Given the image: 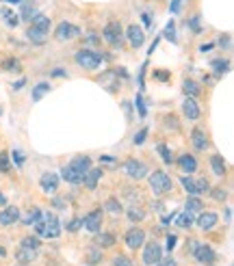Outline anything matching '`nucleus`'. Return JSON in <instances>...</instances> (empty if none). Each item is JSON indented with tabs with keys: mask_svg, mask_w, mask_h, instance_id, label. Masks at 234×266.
<instances>
[{
	"mask_svg": "<svg viewBox=\"0 0 234 266\" xmlns=\"http://www.w3.org/2000/svg\"><path fill=\"white\" fill-rule=\"evenodd\" d=\"M52 76H56V78H63V76H65V71H63L61 67H56L54 71H52Z\"/></svg>",
	"mask_w": 234,
	"mask_h": 266,
	"instance_id": "obj_54",
	"label": "nucleus"
},
{
	"mask_svg": "<svg viewBox=\"0 0 234 266\" xmlns=\"http://www.w3.org/2000/svg\"><path fill=\"white\" fill-rule=\"evenodd\" d=\"M212 69H214V74H217V76L226 74V71H230V61H226V58H217V61H212Z\"/></svg>",
	"mask_w": 234,
	"mask_h": 266,
	"instance_id": "obj_34",
	"label": "nucleus"
},
{
	"mask_svg": "<svg viewBox=\"0 0 234 266\" xmlns=\"http://www.w3.org/2000/svg\"><path fill=\"white\" fill-rule=\"evenodd\" d=\"M22 11H20V15L18 17H22L24 22H30L32 15H35V4H32V0H22Z\"/></svg>",
	"mask_w": 234,
	"mask_h": 266,
	"instance_id": "obj_27",
	"label": "nucleus"
},
{
	"mask_svg": "<svg viewBox=\"0 0 234 266\" xmlns=\"http://www.w3.org/2000/svg\"><path fill=\"white\" fill-rule=\"evenodd\" d=\"M39 245H42V243H39V238H37V236H24V238H22V245H20V247H26V249L37 251V249H39Z\"/></svg>",
	"mask_w": 234,
	"mask_h": 266,
	"instance_id": "obj_39",
	"label": "nucleus"
},
{
	"mask_svg": "<svg viewBox=\"0 0 234 266\" xmlns=\"http://www.w3.org/2000/svg\"><path fill=\"white\" fill-rule=\"evenodd\" d=\"M182 113L188 121H195L202 117V110H200V104L195 102V97H186L184 102H182Z\"/></svg>",
	"mask_w": 234,
	"mask_h": 266,
	"instance_id": "obj_15",
	"label": "nucleus"
},
{
	"mask_svg": "<svg viewBox=\"0 0 234 266\" xmlns=\"http://www.w3.org/2000/svg\"><path fill=\"white\" fill-rule=\"evenodd\" d=\"M0 113H2V110H0Z\"/></svg>",
	"mask_w": 234,
	"mask_h": 266,
	"instance_id": "obj_59",
	"label": "nucleus"
},
{
	"mask_svg": "<svg viewBox=\"0 0 234 266\" xmlns=\"http://www.w3.org/2000/svg\"><path fill=\"white\" fill-rule=\"evenodd\" d=\"M24 84H26V78H22V80H18V82H13L11 89H13V91H20V89L24 87Z\"/></svg>",
	"mask_w": 234,
	"mask_h": 266,
	"instance_id": "obj_50",
	"label": "nucleus"
},
{
	"mask_svg": "<svg viewBox=\"0 0 234 266\" xmlns=\"http://www.w3.org/2000/svg\"><path fill=\"white\" fill-rule=\"evenodd\" d=\"M6 2H13V4H18V2H22V0H6Z\"/></svg>",
	"mask_w": 234,
	"mask_h": 266,
	"instance_id": "obj_58",
	"label": "nucleus"
},
{
	"mask_svg": "<svg viewBox=\"0 0 234 266\" xmlns=\"http://www.w3.org/2000/svg\"><path fill=\"white\" fill-rule=\"evenodd\" d=\"M16 260H18L20 264L26 266V264H30L32 260H35V251H32V249H26V247H20L18 253H16Z\"/></svg>",
	"mask_w": 234,
	"mask_h": 266,
	"instance_id": "obj_28",
	"label": "nucleus"
},
{
	"mask_svg": "<svg viewBox=\"0 0 234 266\" xmlns=\"http://www.w3.org/2000/svg\"><path fill=\"white\" fill-rule=\"evenodd\" d=\"M195 188H198V195H204V193H208L210 191V182H208L206 178H198L195 180Z\"/></svg>",
	"mask_w": 234,
	"mask_h": 266,
	"instance_id": "obj_40",
	"label": "nucleus"
},
{
	"mask_svg": "<svg viewBox=\"0 0 234 266\" xmlns=\"http://www.w3.org/2000/svg\"><path fill=\"white\" fill-rule=\"evenodd\" d=\"M178 167L182 169L184 173H195V169H198V160H195V156L191 154H180L178 156Z\"/></svg>",
	"mask_w": 234,
	"mask_h": 266,
	"instance_id": "obj_20",
	"label": "nucleus"
},
{
	"mask_svg": "<svg viewBox=\"0 0 234 266\" xmlns=\"http://www.w3.org/2000/svg\"><path fill=\"white\" fill-rule=\"evenodd\" d=\"M39 186H42V191L46 195H54L58 191V175L52 173V171L42 173V178H39Z\"/></svg>",
	"mask_w": 234,
	"mask_h": 266,
	"instance_id": "obj_10",
	"label": "nucleus"
},
{
	"mask_svg": "<svg viewBox=\"0 0 234 266\" xmlns=\"http://www.w3.org/2000/svg\"><path fill=\"white\" fill-rule=\"evenodd\" d=\"M80 227H82V219H80V217H76V219H72L70 223L65 225V230H68V232H78Z\"/></svg>",
	"mask_w": 234,
	"mask_h": 266,
	"instance_id": "obj_42",
	"label": "nucleus"
},
{
	"mask_svg": "<svg viewBox=\"0 0 234 266\" xmlns=\"http://www.w3.org/2000/svg\"><path fill=\"white\" fill-rule=\"evenodd\" d=\"M176 240H178V238H176V234H169V236H167V249L169 251L176 247Z\"/></svg>",
	"mask_w": 234,
	"mask_h": 266,
	"instance_id": "obj_49",
	"label": "nucleus"
},
{
	"mask_svg": "<svg viewBox=\"0 0 234 266\" xmlns=\"http://www.w3.org/2000/svg\"><path fill=\"white\" fill-rule=\"evenodd\" d=\"M219 223V217L214 212H200V217H198V225H200V230H204V232H210L214 230Z\"/></svg>",
	"mask_w": 234,
	"mask_h": 266,
	"instance_id": "obj_18",
	"label": "nucleus"
},
{
	"mask_svg": "<svg viewBox=\"0 0 234 266\" xmlns=\"http://www.w3.org/2000/svg\"><path fill=\"white\" fill-rule=\"evenodd\" d=\"M156 152L160 154V158H162V162H165V165H172V162H174L172 149L167 147V143H158V145H156Z\"/></svg>",
	"mask_w": 234,
	"mask_h": 266,
	"instance_id": "obj_30",
	"label": "nucleus"
},
{
	"mask_svg": "<svg viewBox=\"0 0 234 266\" xmlns=\"http://www.w3.org/2000/svg\"><path fill=\"white\" fill-rule=\"evenodd\" d=\"M165 37H167V39H172V41H176V28H174V22H169V24H167Z\"/></svg>",
	"mask_w": 234,
	"mask_h": 266,
	"instance_id": "obj_46",
	"label": "nucleus"
},
{
	"mask_svg": "<svg viewBox=\"0 0 234 266\" xmlns=\"http://www.w3.org/2000/svg\"><path fill=\"white\" fill-rule=\"evenodd\" d=\"M82 225H84V230L91 232V234L100 232L102 230V208H96V210H91L89 214H84Z\"/></svg>",
	"mask_w": 234,
	"mask_h": 266,
	"instance_id": "obj_9",
	"label": "nucleus"
},
{
	"mask_svg": "<svg viewBox=\"0 0 234 266\" xmlns=\"http://www.w3.org/2000/svg\"><path fill=\"white\" fill-rule=\"evenodd\" d=\"M124 240H126V245L130 249H139V247H143V243H146V232H143L141 227H130L126 232V236H124Z\"/></svg>",
	"mask_w": 234,
	"mask_h": 266,
	"instance_id": "obj_11",
	"label": "nucleus"
},
{
	"mask_svg": "<svg viewBox=\"0 0 234 266\" xmlns=\"http://www.w3.org/2000/svg\"><path fill=\"white\" fill-rule=\"evenodd\" d=\"M102 39L106 41L110 48H120L122 41H124V28H122V22L120 19H108L102 28Z\"/></svg>",
	"mask_w": 234,
	"mask_h": 266,
	"instance_id": "obj_3",
	"label": "nucleus"
},
{
	"mask_svg": "<svg viewBox=\"0 0 234 266\" xmlns=\"http://www.w3.org/2000/svg\"><path fill=\"white\" fill-rule=\"evenodd\" d=\"M0 15H4L2 19H4V24L9 26V28H16V26L20 24V19H18V15L13 13L11 9H0Z\"/></svg>",
	"mask_w": 234,
	"mask_h": 266,
	"instance_id": "obj_31",
	"label": "nucleus"
},
{
	"mask_svg": "<svg viewBox=\"0 0 234 266\" xmlns=\"http://www.w3.org/2000/svg\"><path fill=\"white\" fill-rule=\"evenodd\" d=\"M180 182H182V186H184V191H186L188 195H191V197H198V188H195V180L191 178V175H188V178H186V175H182V178H180Z\"/></svg>",
	"mask_w": 234,
	"mask_h": 266,
	"instance_id": "obj_32",
	"label": "nucleus"
},
{
	"mask_svg": "<svg viewBox=\"0 0 234 266\" xmlns=\"http://www.w3.org/2000/svg\"><path fill=\"white\" fill-rule=\"evenodd\" d=\"M0 206H6V197H4L2 193H0Z\"/></svg>",
	"mask_w": 234,
	"mask_h": 266,
	"instance_id": "obj_56",
	"label": "nucleus"
},
{
	"mask_svg": "<svg viewBox=\"0 0 234 266\" xmlns=\"http://www.w3.org/2000/svg\"><path fill=\"white\" fill-rule=\"evenodd\" d=\"M124 37L128 39V43H130V48H141L143 43H146V30L141 28L139 24H128V28L124 30Z\"/></svg>",
	"mask_w": 234,
	"mask_h": 266,
	"instance_id": "obj_6",
	"label": "nucleus"
},
{
	"mask_svg": "<svg viewBox=\"0 0 234 266\" xmlns=\"http://www.w3.org/2000/svg\"><path fill=\"white\" fill-rule=\"evenodd\" d=\"M44 223H46V238H58V234H61V223H58L56 214L48 212L44 217Z\"/></svg>",
	"mask_w": 234,
	"mask_h": 266,
	"instance_id": "obj_14",
	"label": "nucleus"
},
{
	"mask_svg": "<svg viewBox=\"0 0 234 266\" xmlns=\"http://www.w3.org/2000/svg\"><path fill=\"white\" fill-rule=\"evenodd\" d=\"M74 61H76V65H78L80 69H84V71H94V69L100 67V63L104 61V56L100 54V52L91 50V48H80V50H76Z\"/></svg>",
	"mask_w": 234,
	"mask_h": 266,
	"instance_id": "obj_2",
	"label": "nucleus"
},
{
	"mask_svg": "<svg viewBox=\"0 0 234 266\" xmlns=\"http://www.w3.org/2000/svg\"><path fill=\"white\" fill-rule=\"evenodd\" d=\"M13 160L18 162V167L24 165V156H22V152H20V149H13Z\"/></svg>",
	"mask_w": 234,
	"mask_h": 266,
	"instance_id": "obj_48",
	"label": "nucleus"
},
{
	"mask_svg": "<svg viewBox=\"0 0 234 266\" xmlns=\"http://www.w3.org/2000/svg\"><path fill=\"white\" fill-rule=\"evenodd\" d=\"M154 76L158 78V80H167V78H169V74H167V71H156Z\"/></svg>",
	"mask_w": 234,
	"mask_h": 266,
	"instance_id": "obj_53",
	"label": "nucleus"
},
{
	"mask_svg": "<svg viewBox=\"0 0 234 266\" xmlns=\"http://www.w3.org/2000/svg\"><path fill=\"white\" fill-rule=\"evenodd\" d=\"M48 35L50 32L48 30H44V28H37V26H28V30H26V39L32 43V45H44L46 41H48Z\"/></svg>",
	"mask_w": 234,
	"mask_h": 266,
	"instance_id": "obj_16",
	"label": "nucleus"
},
{
	"mask_svg": "<svg viewBox=\"0 0 234 266\" xmlns=\"http://www.w3.org/2000/svg\"><path fill=\"white\" fill-rule=\"evenodd\" d=\"M208 195H210L214 201H219V204H224V201L228 199V191H226L224 186H214V188H210V191H208Z\"/></svg>",
	"mask_w": 234,
	"mask_h": 266,
	"instance_id": "obj_33",
	"label": "nucleus"
},
{
	"mask_svg": "<svg viewBox=\"0 0 234 266\" xmlns=\"http://www.w3.org/2000/svg\"><path fill=\"white\" fill-rule=\"evenodd\" d=\"M113 266H132V260L126 258V256H117L113 260Z\"/></svg>",
	"mask_w": 234,
	"mask_h": 266,
	"instance_id": "obj_43",
	"label": "nucleus"
},
{
	"mask_svg": "<svg viewBox=\"0 0 234 266\" xmlns=\"http://www.w3.org/2000/svg\"><path fill=\"white\" fill-rule=\"evenodd\" d=\"M50 82H39V84H35L32 87V93H30V100L32 102H42L44 100V95L46 93H50Z\"/></svg>",
	"mask_w": 234,
	"mask_h": 266,
	"instance_id": "obj_25",
	"label": "nucleus"
},
{
	"mask_svg": "<svg viewBox=\"0 0 234 266\" xmlns=\"http://www.w3.org/2000/svg\"><path fill=\"white\" fill-rule=\"evenodd\" d=\"M152 210H154V212H162V204H160V201H156V204H152Z\"/></svg>",
	"mask_w": 234,
	"mask_h": 266,
	"instance_id": "obj_55",
	"label": "nucleus"
},
{
	"mask_svg": "<svg viewBox=\"0 0 234 266\" xmlns=\"http://www.w3.org/2000/svg\"><path fill=\"white\" fill-rule=\"evenodd\" d=\"M0 69L2 71H22V63H20L16 56H9L0 63Z\"/></svg>",
	"mask_w": 234,
	"mask_h": 266,
	"instance_id": "obj_29",
	"label": "nucleus"
},
{
	"mask_svg": "<svg viewBox=\"0 0 234 266\" xmlns=\"http://www.w3.org/2000/svg\"><path fill=\"white\" fill-rule=\"evenodd\" d=\"M146 136H148V128H141V130H139V132H136V134H134V139H132V143H134V145H141V143H143V141H146Z\"/></svg>",
	"mask_w": 234,
	"mask_h": 266,
	"instance_id": "obj_44",
	"label": "nucleus"
},
{
	"mask_svg": "<svg viewBox=\"0 0 234 266\" xmlns=\"http://www.w3.org/2000/svg\"><path fill=\"white\" fill-rule=\"evenodd\" d=\"M102 173H104V169H100V167H91L89 171H87V175H84V180H82V184L89 188V191H96V186H98V182H100V178H102Z\"/></svg>",
	"mask_w": 234,
	"mask_h": 266,
	"instance_id": "obj_19",
	"label": "nucleus"
},
{
	"mask_svg": "<svg viewBox=\"0 0 234 266\" xmlns=\"http://www.w3.org/2000/svg\"><path fill=\"white\" fill-rule=\"evenodd\" d=\"M191 145H193L195 152H206L208 145H210V141H208V134L202 128H193L191 130Z\"/></svg>",
	"mask_w": 234,
	"mask_h": 266,
	"instance_id": "obj_12",
	"label": "nucleus"
},
{
	"mask_svg": "<svg viewBox=\"0 0 234 266\" xmlns=\"http://www.w3.org/2000/svg\"><path fill=\"white\" fill-rule=\"evenodd\" d=\"M148 182H150V188H152V193L156 197H165L167 193L174 191L172 178H169L165 171H160V169H156L154 173H148Z\"/></svg>",
	"mask_w": 234,
	"mask_h": 266,
	"instance_id": "obj_1",
	"label": "nucleus"
},
{
	"mask_svg": "<svg viewBox=\"0 0 234 266\" xmlns=\"http://www.w3.org/2000/svg\"><path fill=\"white\" fill-rule=\"evenodd\" d=\"M104 208H106L108 212H113V214L122 212V204H120V199H117V197H108L106 201H104Z\"/></svg>",
	"mask_w": 234,
	"mask_h": 266,
	"instance_id": "obj_36",
	"label": "nucleus"
},
{
	"mask_svg": "<svg viewBox=\"0 0 234 266\" xmlns=\"http://www.w3.org/2000/svg\"><path fill=\"white\" fill-rule=\"evenodd\" d=\"M78 35H80V28L72 22H61V24H56V28H54L56 41H72V39H76Z\"/></svg>",
	"mask_w": 234,
	"mask_h": 266,
	"instance_id": "obj_7",
	"label": "nucleus"
},
{
	"mask_svg": "<svg viewBox=\"0 0 234 266\" xmlns=\"http://www.w3.org/2000/svg\"><path fill=\"white\" fill-rule=\"evenodd\" d=\"M11 171V162H9V154L0 152V173H9Z\"/></svg>",
	"mask_w": 234,
	"mask_h": 266,
	"instance_id": "obj_41",
	"label": "nucleus"
},
{
	"mask_svg": "<svg viewBox=\"0 0 234 266\" xmlns=\"http://www.w3.org/2000/svg\"><path fill=\"white\" fill-rule=\"evenodd\" d=\"M6 256V251H4V247H0V258H4Z\"/></svg>",
	"mask_w": 234,
	"mask_h": 266,
	"instance_id": "obj_57",
	"label": "nucleus"
},
{
	"mask_svg": "<svg viewBox=\"0 0 234 266\" xmlns=\"http://www.w3.org/2000/svg\"><path fill=\"white\" fill-rule=\"evenodd\" d=\"M156 266H176V260L174 258H160L158 262H156Z\"/></svg>",
	"mask_w": 234,
	"mask_h": 266,
	"instance_id": "obj_47",
	"label": "nucleus"
},
{
	"mask_svg": "<svg viewBox=\"0 0 234 266\" xmlns=\"http://www.w3.org/2000/svg\"><path fill=\"white\" fill-rule=\"evenodd\" d=\"M191 251L200 264H212L214 262V251L208 245L200 243V240H191Z\"/></svg>",
	"mask_w": 234,
	"mask_h": 266,
	"instance_id": "obj_5",
	"label": "nucleus"
},
{
	"mask_svg": "<svg viewBox=\"0 0 234 266\" xmlns=\"http://www.w3.org/2000/svg\"><path fill=\"white\" fill-rule=\"evenodd\" d=\"M176 225H178V227H184V230H188V227H191L193 225V217H191V212H182L180 214V217H178V221H176Z\"/></svg>",
	"mask_w": 234,
	"mask_h": 266,
	"instance_id": "obj_38",
	"label": "nucleus"
},
{
	"mask_svg": "<svg viewBox=\"0 0 234 266\" xmlns=\"http://www.w3.org/2000/svg\"><path fill=\"white\" fill-rule=\"evenodd\" d=\"M18 219H20V210L16 206H4L2 210H0V225H2V227L16 225Z\"/></svg>",
	"mask_w": 234,
	"mask_h": 266,
	"instance_id": "obj_17",
	"label": "nucleus"
},
{
	"mask_svg": "<svg viewBox=\"0 0 234 266\" xmlns=\"http://www.w3.org/2000/svg\"><path fill=\"white\" fill-rule=\"evenodd\" d=\"M186 212H202V208H204V204H202V199H198V197H188L186 199Z\"/></svg>",
	"mask_w": 234,
	"mask_h": 266,
	"instance_id": "obj_35",
	"label": "nucleus"
},
{
	"mask_svg": "<svg viewBox=\"0 0 234 266\" xmlns=\"http://www.w3.org/2000/svg\"><path fill=\"white\" fill-rule=\"evenodd\" d=\"M68 165L74 169L78 175H82V180H84V175H87V171L91 169V158H89V156H84V154H78L68 162Z\"/></svg>",
	"mask_w": 234,
	"mask_h": 266,
	"instance_id": "obj_13",
	"label": "nucleus"
},
{
	"mask_svg": "<svg viewBox=\"0 0 234 266\" xmlns=\"http://www.w3.org/2000/svg\"><path fill=\"white\" fill-rule=\"evenodd\" d=\"M39 219H42V210L39 208H30V212L24 217V225H35Z\"/></svg>",
	"mask_w": 234,
	"mask_h": 266,
	"instance_id": "obj_37",
	"label": "nucleus"
},
{
	"mask_svg": "<svg viewBox=\"0 0 234 266\" xmlns=\"http://www.w3.org/2000/svg\"><path fill=\"white\" fill-rule=\"evenodd\" d=\"M124 173H126L130 180H143V178H148L150 169H148L146 162L139 160V158H128L124 162Z\"/></svg>",
	"mask_w": 234,
	"mask_h": 266,
	"instance_id": "obj_4",
	"label": "nucleus"
},
{
	"mask_svg": "<svg viewBox=\"0 0 234 266\" xmlns=\"http://www.w3.org/2000/svg\"><path fill=\"white\" fill-rule=\"evenodd\" d=\"M104 260V249H100V247H89L87 251H84V262L91 264V266H96V264H100Z\"/></svg>",
	"mask_w": 234,
	"mask_h": 266,
	"instance_id": "obj_23",
	"label": "nucleus"
},
{
	"mask_svg": "<svg viewBox=\"0 0 234 266\" xmlns=\"http://www.w3.org/2000/svg\"><path fill=\"white\" fill-rule=\"evenodd\" d=\"M126 217H128V221H130V223H141V221L146 219V210L132 204L130 208H126Z\"/></svg>",
	"mask_w": 234,
	"mask_h": 266,
	"instance_id": "obj_26",
	"label": "nucleus"
},
{
	"mask_svg": "<svg viewBox=\"0 0 234 266\" xmlns=\"http://www.w3.org/2000/svg\"><path fill=\"white\" fill-rule=\"evenodd\" d=\"M94 243H96V247H100V249H108V247H113L117 243V238H115V234H110V232H98Z\"/></svg>",
	"mask_w": 234,
	"mask_h": 266,
	"instance_id": "obj_22",
	"label": "nucleus"
},
{
	"mask_svg": "<svg viewBox=\"0 0 234 266\" xmlns=\"http://www.w3.org/2000/svg\"><path fill=\"white\" fill-rule=\"evenodd\" d=\"M219 45H221V48H224V45H226V48H228V45H230V35L221 37V39H219Z\"/></svg>",
	"mask_w": 234,
	"mask_h": 266,
	"instance_id": "obj_51",
	"label": "nucleus"
},
{
	"mask_svg": "<svg viewBox=\"0 0 234 266\" xmlns=\"http://www.w3.org/2000/svg\"><path fill=\"white\" fill-rule=\"evenodd\" d=\"M210 169H212V173L217 175V178H224V175L228 173V165H226L224 156H221V154H212L210 156Z\"/></svg>",
	"mask_w": 234,
	"mask_h": 266,
	"instance_id": "obj_21",
	"label": "nucleus"
},
{
	"mask_svg": "<svg viewBox=\"0 0 234 266\" xmlns=\"http://www.w3.org/2000/svg\"><path fill=\"white\" fill-rule=\"evenodd\" d=\"M124 110H126V117L130 121V119H132V113H130V102H124Z\"/></svg>",
	"mask_w": 234,
	"mask_h": 266,
	"instance_id": "obj_52",
	"label": "nucleus"
},
{
	"mask_svg": "<svg viewBox=\"0 0 234 266\" xmlns=\"http://www.w3.org/2000/svg\"><path fill=\"white\" fill-rule=\"evenodd\" d=\"M182 91H184L186 97H198V95H202V87L195 80H191V78H184V80H182Z\"/></svg>",
	"mask_w": 234,
	"mask_h": 266,
	"instance_id": "obj_24",
	"label": "nucleus"
},
{
	"mask_svg": "<svg viewBox=\"0 0 234 266\" xmlns=\"http://www.w3.org/2000/svg\"><path fill=\"white\" fill-rule=\"evenodd\" d=\"M165 121H167V123H165L167 128L178 130V117H176V115H167V117H165Z\"/></svg>",
	"mask_w": 234,
	"mask_h": 266,
	"instance_id": "obj_45",
	"label": "nucleus"
},
{
	"mask_svg": "<svg viewBox=\"0 0 234 266\" xmlns=\"http://www.w3.org/2000/svg\"><path fill=\"white\" fill-rule=\"evenodd\" d=\"M160 258H162V247L156 243V240H152V243H143V264L154 266Z\"/></svg>",
	"mask_w": 234,
	"mask_h": 266,
	"instance_id": "obj_8",
	"label": "nucleus"
}]
</instances>
